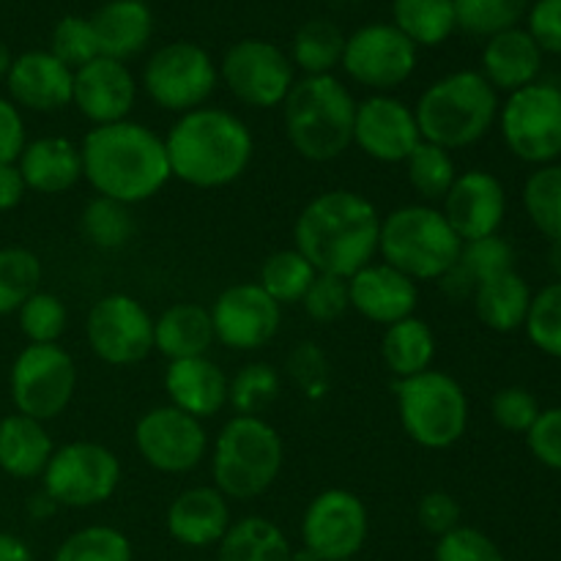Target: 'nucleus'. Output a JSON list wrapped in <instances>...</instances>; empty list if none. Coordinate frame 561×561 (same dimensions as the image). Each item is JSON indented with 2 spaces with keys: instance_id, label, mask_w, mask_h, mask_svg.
Wrapping results in <instances>:
<instances>
[{
  "instance_id": "37",
  "label": "nucleus",
  "mask_w": 561,
  "mask_h": 561,
  "mask_svg": "<svg viewBox=\"0 0 561 561\" xmlns=\"http://www.w3.org/2000/svg\"><path fill=\"white\" fill-rule=\"evenodd\" d=\"M318 272L312 263L301 255L299 250L288 247V250H277L263 261L261 272H257L255 283L277 301L279 307L301 305L305 294L310 290L312 279Z\"/></svg>"
},
{
  "instance_id": "55",
  "label": "nucleus",
  "mask_w": 561,
  "mask_h": 561,
  "mask_svg": "<svg viewBox=\"0 0 561 561\" xmlns=\"http://www.w3.org/2000/svg\"><path fill=\"white\" fill-rule=\"evenodd\" d=\"M27 142L22 110L9 96H0V164H14Z\"/></svg>"
},
{
  "instance_id": "62",
  "label": "nucleus",
  "mask_w": 561,
  "mask_h": 561,
  "mask_svg": "<svg viewBox=\"0 0 561 561\" xmlns=\"http://www.w3.org/2000/svg\"><path fill=\"white\" fill-rule=\"evenodd\" d=\"M290 561H321L316 557L312 551H307L305 546H301V551H294V557H290Z\"/></svg>"
},
{
  "instance_id": "2",
  "label": "nucleus",
  "mask_w": 561,
  "mask_h": 561,
  "mask_svg": "<svg viewBox=\"0 0 561 561\" xmlns=\"http://www.w3.org/2000/svg\"><path fill=\"white\" fill-rule=\"evenodd\" d=\"M381 214L354 190H327L307 201L294 222V250L318 274L348 279L378 257Z\"/></svg>"
},
{
  "instance_id": "21",
  "label": "nucleus",
  "mask_w": 561,
  "mask_h": 561,
  "mask_svg": "<svg viewBox=\"0 0 561 561\" xmlns=\"http://www.w3.org/2000/svg\"><path fill=\"white\" fill-rule=\"evenodd\" d=\"M460 241L496 236L507 217V190L491 170L471 168L458 173L447 197L438 203Z\"/></svg>"
},
{
  "instance_id": "24",
  "label": "nucleus",
  "mask_w": 561,
  "mask_h": 561,
  "mask_svg": "<svg viewBox=\"0 0 561 561\" xmlns=\"http://www.w3.org/2000/svg\"><path fill=\"white\" fill-rule=\"evenodd\" d=\"M233 524L230 502L214 485H192L168 507V531L186 548L219 546Z\"/></svg>"
},
{
  "instance_id": "15",
  "label": "nucleus",
  "mask_w": 561,
  "mask_h": 561,
  "mask_svg": "<svg viewBox=\"0 0 561 561\" xmlns=\"http://www.w3.org/2000/svg\"><path fill=\"white\" fill-rule=\"evenodd\" d=\"M85 340L104 365H140L153 351V316L135 296L107 294L88 310Z\"/></svg>"
},
{
  "instance_id": "31",
  "label": "nucleus",
  "mask_w": 561,
  "mask_h": 561,
  "mask_svg": "<svg viewBox=\"0 0 561 561\" xmlns=\"http://www.w3.org/2000/svg\"><path fill=\"white\" fill-rule=\"evenodd\" d=\"M531 296L535 294H531L529 283L513 268V272L499 274V277L477 285L471 305H474V312L482 327L499 334H510L524 329L531 307Z\"/></svg>"
},
{
  "instance_id": "22",
  "label": "nucleus",
  "mask_w": 561,
  "mask_h": 561,
  "mask_svg": "<svg viewBox=\"0 0 561 561\" xmlns=\"http://www.w3.org/2000/svg\"><path fill=\"white\" fill-rule=\"evenodd\" d=\"M5 91L20 110L49 115L71 104L75 71L60 64L49 49H27L11 60Z\"/></svg>"
},
{
  "instance_id": "26",
  "label": "nucleus",
  "mask_w": 561,
  "mask_h": 561,
  "mask_svg": "<svg viewBox=\"0 0 561 561\" xmlns=\"http://www.w3.org/2000/svg\"><path fill=\"white\" fill-rule=\"evenodd\" d=\"M27 192L38 195H64L82 181L80 142L60 135H44L27 140L16 159Z\"/></svg>"
},
{
  "instance_id": "43",
  "label": "nucleus",
  "mask_w": 561,
  "mask_h": 561,
  "mask_svg": "<svg viewBox=\"0 0 561 561\" xmlns=\"http://www.w3.org/2000/svg\"><path fill=\"white\" fill-rule=\"evenodd\" d=\"M53 561H131V542L115 526H82L60 542Z\"/></svg>"
},
{
  "instance_id": "9",
  "label": "nucleus",
  "mask_w": 561,
  "mask_h": 561,
  "mask_svg": "<svg viewBox=\"0 0 561 561\" xmlns=\"http://www.w3.org/2000/svg\"><path fill=\"white\" fill-rule=\"evenodd\" d=\"M219 85V66L195 42H170L153 49L142 64L140 88L159 110L184 115L206 107Z\"/></svg>"
},
{
  "instance_id": "20",
  "label": "nucleus",
  "mask_w": 561,
  "mask_h": 561,
  "mask_svg": "<svg viewBox=\"0 0 561 561\" xmlns=\"http://www.w3.org/2000/svg\"><path fill=\"white\" fill-rule=\"evenodd\" d=\"M140 82L131 69L113 58H93L91 64L75 71V91H71V107L91 126L118 124L129 121L135 113Z\"/></svg>"
},
{
  "instance_id": "1",
  "label": "nucleus",
  "mask_w": 561,
  "mask_h": 561,
  "mask_svg": "<svg viewBox=\"0 0 561 561\" xmlns=\"http://www.w3.org/2000/svg\"><path fill=\"white\" fill-rule=\"evenodd\" d=\"M80 157L88 186L129 208L157 197L173 179L164 137L131 118L91 126L80 142Z\"/></svg>"
},
{
  "instance_id": "10",
  "label": "nucleus",
  "mask_w": 561,
  "mask_h": 561,
  "mask_svg": "<svg viewBox=\"0 0 561 561\" xmlns=\"http://www.w3.org/2000/svg\"><path fill=\"white\" fill-rule=\"evenodd\" d=\"M496 126L515 159L535 168L553 164L561 157V91L537 80L507 93Z\"/></svg>"
},
{
  "instance_id": "48",
  "label": "nucleus",
  "mask_w": 561,
  "mask_h": 561,
  "mask_svg": "<svg viewBox=\"0 0 561 561\" xmlns=\"http://www.w3.org/2000/svg\"><path fill=\"white\" fill-rule=\"evenodd\" d=\"M436 561H507L502 548L474 526H455L436 542Z\"/></svg>"
},
{
  "instance_id": "58",
  "label": "nucleus",
  "mask_w": 561,
  "mask_h": 561,
  "mask_svg": "<svg viewBox=\"0 0 561 561\" xmlns=\"http://www.w3.org/2000/svg\"><path fill=\"white\" fill-rule=\"evenodd\" d=\"M0 561H33L31 548L16 535L0 531Z\"/></svg>"
},
{
  "instance_id": "40",
  "label": "nucleus",
  "mask_w": 561,
  "mask_h": 561,
  "mask_svg": "<svg viewBox=\"0 0 561 561\" xmlns=\"http://www.w3.org/2000/svg\"><path fill=\"white\" fill-rule=\"evenodd\" d=\"M283 376L268 362H247L228 378V405L239 416H261L279 398Z\"/></svg>"
},
{
  "instance_id": "7",
  "label": "nucleus",
  "mask_w": 561,
  "mask_h": 561,
  "mask_svg": "<svg viewBox=\"0 0 561 561\" xmlns=\"http://www.w3.org/2000/svg\"><path fill=\"white\" fill-rule=\"evenodd\" d=\"M460 247L442 208L431 203H405L381 217L378 257L416 285L438 283L458 263Z\"/></svg>"
},
{
  "instance_id": "41",
  "label": "nucleus",
  "mask_w": 561,
  "mask_h": 561,
  "mask_svg": "<svg viewBox=\"0 0 561 561\" xmlns=\"http://www.w3.org/2000/svg\"><path fill=\"white\" fill-rule=\"evenodd\" d=\"M44 268L36 252L25 247L0 250V316L20 310L36 290H42Z\"/></svg>"
},
{
  "instance_id": "59",
  "label": "nucleus",
  "mask_w": 561,
  "mask_h": 561,
  "mask_svg": "<svg viewBox=\"0 0 561 561\" xmlns=\"http://www.w3.org/2000/svg\"><path fill=\"white\" fill-rule=\"evenodd\" d=\"M58 510L60 507L53 502V496H47L44 491L33 493V496L27 499V515H31L33 520H49Z\"/></svg>"
},
{
  "instance_id": "61",
  "label": "nucleus",
  "mask_w": 561,
  "mask_h": 561,
  "mask_svg": "<svg viewBox=\"0 0 561 561\" xmlns=\"http://www.w3.org/2000/svg\"><path fill=\"white\" fill-rule=\"evenodd\" d=\"M548 263H551V272L557 274V279H561V241L551 244V252H548Z\"/></svg>"
},
{
  "instance_id": "52",
  "label": "nucleus",
  "mask_w": 561,
  "mask_h": 561,
  "mask_svg": "<svg viewBox=\"0 0 561 561\" xmlns=\"http://www.w3.org/2000/svg\"><path fill=\"white\" fill-rule=\"evenodd\" d=\"M526 444H529V453L535 455L537 463L561 471V405L540 411L531 431L526 433Z\"/></svg>"
},
{
  "instance_id": "36",
  "label": "nucleus",
  "mask_w": 561,
  "mask_h": 561,
  "mask_svg": "<svg viewBox=\"0 0 561 561\" xmlns=\"http://www.w3.org/2000/svg\"><path fill=\"white\" fill-rule=\"evenodd\" d=\"M403 168L411 190L420 195V203H431V206H438V203L447 197L455 179H458L455 153L442 146H433V142L427 140H422L420 146L414 148V153L405 159Z\"/></svg>"
},
{
  "instance_id": "11",
  "label": "nucleus",
  "mask_w": 561,
  "mask_h": 561,
  "mask_svg": "<svg viewBox=\"0 0 561 561\" xmlns=\"http://www.w3.org/2000/svg\"><path fill=\"white\" fill-rule=\"evenodd\" d=\"M80 383L75 356L60 343L31 345L16 354L9 373V392L16 414H25L47 425L71 405Z\"/></svg>"
},
{
  "instance_id": "56",
  "label": "nucleus",
  "mask_w": 561,
  "mask_h": 561,
  "mask_svg": "<svg viewBox=\"0 0 561 561\" xmlns=\"http://www.w3.org/2000/svg\"><path fill=\"white\" fill-rule=\"evenodd\" d=\"M27 195L25 179L14 164H0V211H11L20 206Z\"/></svg>"
},
{
  "instance_id": "28",
  "label": "nucleus",
  "mask_w": 561,
  "mask_h": 561,
  "mask_svg": "<svg viewBox=\"0 0 561 561\" xmlns=\"http://www.w3.org/2000/svg\"><path fill=\"white\" fill-rule=\"evenodd\" d=\"M88 20L96 31L99 53L121 64L137 58L153 36L151 9L137 0H107Z\"/></svg>"
},
{
  "instance_id": "44",
  "label": "nucleus",
  "mask_w": 561,
  "mask_h": 561,
  "mask_svg": "<svg viewBox=\"0 0 561 561\" xmlns=\"http://www.w3.org/2000/svg\"><path fill=\"white\" fill-rule=\"evenodd\" d=\"M16 321H20V332L31 345H53L60 343L66 334V323H69V312L66 305L49 290H36L25 305L16 310Z\"/></svg>"
},
{
  "instance_id": "14",
  "label": "nucleus",
  "mask_w": 561,
  "mask_h": 561,
  "mask_svg": "<svg viewBox=\"0 0 561 561\" xmlns=\"http://www.w3.org/2000/svg\"><path fill=\"white\" fill-rule=\"evenodd\" d=\"M416 64L420 49L392 22H370L345 36L340 69L370 93H392L411 80Z\"/></svg>"
},
{
  "instance_id": "42",
  "label": "nucleus",
  "mask_w": 561,
  "mask_h": 561,
  "mask_svg": "<svg viewBox=\"0 0 561 561\" xmlns=\"http://www.w3.org/2000/svg\"><path fill=\"white\" fill-rule=\"evenodd\" d=\"M458 31L477 38H491L496 33L518 27L529 11V0H453Z\"/></svg>"
},
{
  "instance_id": "53",
  "label": "nucleus",
  "mask_w": 561,
  "mask_h": 561,
  "mask_svg": "<svg viewBox=\"0 0 561 561\" xmlns=\"http://www.w3.org/2000/svg\"><path fill=\"white\" fill-rule=\"evenodd\" d=\"M416 520L433 537H444L460 526V504L447 491H427L416 504Z\"/></svg>"
},
{
  "instance_id": "57",
  "label": "nucleus",
  "mask_w": 561,
  "mask_h": 561,
  "mask_svg": "<svg viewBox=\"0 0 561 561\" xmlns=\"http://www.w3.org/2000/svg\"><path fill=\"white\" fill-rule=\"evenodd\" d=\"M438 288H442V294L447 296V299H453V301H466V299H469L471 301L477 283L469 277V274L463 272V268L458 266V263H455V266L449 268V272L444 274L442 279H438Z\"/></svg>"
},
{
  "instance_id": "49",
  "label": "nucleus",
  "mask_w": 561,
  "mask_h": 561,
  "mask_svg": "<svg viewBox=\"0 0 561 561\" xmlns=\"http://www.w3.org/2000/svg\"><path fill=\"white\" fill-rule=\"evenodd\" d=\"M540 403L526 387H504L491 398V416L502 431L507 433H526L540 416Z\"/></svg>"
},
{
  "instance_id": "63",
  "label": "nucleus",
  "mask_w": 561,
  "mask_h": 561,
  "mask_svg": "<svg viewBox=\"0 0 561 561\" xmlns=\"http://www.w3.org/2000/svg\"><path fill=\"white\" fill-rule=\"evenodd\" d=\"M557 88L561 91V75H559V82H557Z\"/></svg>"
},
{
  "instance_id": "17",
  "label": "nucleus",
  "mask_w": 561,
  "mask_h": 561,
  "mask_svg": "<svg viewBox=\"0 0 561 561\" xmlns=\"http://www.w3.org/2000/svg\"><path fill=\"white\" fill-rule=\"evenodd\" d=\"M370 515L365 502L345 488H327L301 515V546L321 561H351L365 548Z\"/></svg>"
},
{
  "instance_id": "38",
  "label": "nucleus",
  "mask_w": 561,
  "mask_h": 561,
  "mask_svg": "<svg viewBox=\"0 0 561 561\" xmlns=\"http://www.w3.org/2000/svg\"><path fill=\"white\" fill-rule=\"evenodd\" d=\"M520 201H524L529 222L551 244L561 241V164H542L535 173H529Z\"/></svg>"
},
{
  "instance_id": "50",
  "label": "nucleus",
  "mask_w": 561,
  "mask_h": 561,
  "mask_svg": "<svg viewBox=\"0 0 561 561\" xmlns=\"http://www.w3.org/2000/svg\"><path fill=\"white\" fill-rule=\"evenodd\" d=\"M307 316L318 323H334L351 310L348 305V279L332 277V274H318L312 279L310 290L301 299Z\"/></svg>"
},
{
  "instance_id": "16",
  "label": "nucleus",
  "mask_w": 561,
  "mask_h": 561,
  "mask_svg": "<svg viewBox=\"0 0 561 561\" xmlns=\"http://www.w3.org/2000/svg\"><path fill=\"white\" fill-rule=\"evenodd\" d=\"M135 449L159 474H190L211 453L206 425L164 403L146 411L135 425Z\"/></svg>"
},
{
  "instance_id": "25",
  "label": "nucleus",
  "mask_w": 561,
  "mask_h": 561,
  "mask_svg": "<svg viewBox=\"0 0 561 561\" xmlns=\"http://www.w3.org/2000/svg\"><path fill=\"white\" fill-rule=\"evenodd\" d=\"M228 373L211 356L168 362L164 392L168 403L184 414L206 422L228 405Z\"/></svg>"
},
{
  "instance_id": "54",
  "label": "nucleus",
  "mask_w": 561,
  "mask_h": 561,
  "mask_svg": "<svg viewBox=\"0 0 561 561\" xmlns=\"http://www.w3.org/2000/svg\"><path fill=\"white\" fill-rule=\"evenodd\" d=\"M529 36L542 55H561V0H537L529 11Z\"/></svg>"
},
{
  "instance_id": "33",
  "label": "nucleus",
  "mask_w": 561,
  "mask_h": 561,
  "mask_svg": "<svg viewBox=\"0 0 561 561\" xmlns=\"http://www.w3.org/2000/svg\"><path fill=\"white\" fill-rule=\"evenodd\" d=\"M294 548L274 520L247 515L230 524L219 540L217 561H290Z\"/></svg>"
},
{
  "instance_id": "32",
  "label": "nucleus",
  "mask_w": 561,
  "mask_h": 561,
  "mask_svg": "<svg viewBox=\"0 0 561 561\" xmlns=\"http://www.w3.org/2000/svg\"><path fill=\"white\" fill-rule=\"evenodd\" d=\"M381 359L394 381L420 376V373L431 370L433 359H436V334L420 316L403 318L383 329Z\"/></svg>"
},
{
  "instance_id": "60",
  "label": "nucleus",
  "mask_w": 561,
  "mask_h": 561,
  "mask_svg": "<svg viewBox=\"0 0 561 561\" xmlns=\"http://www.w3.org/2000/svg\"><path fill=\"white\" fill-rule=\"evenodd\" d=\"M11 60H14V55H11V49L0 42V82H5V75H9L11 69Z\"/></svg>"
},
{
  "instance_id": "30",
  "label": "nucleus",
  "mask_w": 561,
  "mask_h": 561,
  "mask_svg": "<svg viewBox=\"0 0 561 561\" xmlns=\"http://www.w3.org/2000/svg\"><path fill=\"white\" fill-rule=\"evenodd\" d=\"M55 453L47 425L25 414L0 420V471L14 480H42Z\"/></svg>"
},
{
  "instance_id": "13",
  "label": "nucleus",
  "mask_w": 561,
  "mask_h": 561,
  "mask_svg": "<svg viewBox=\"0 0 561 561\" xmlns=\"http://www.w3.org/2000/svg\"><path fill=\"white\" fill-rule=\"evenodd\" d=\"M219 82L230 96L252 110L283 107L299 80L288 53L266 38H241L219 60Z\"/></svg>"
},
{
  "instance_id": "5",
  "label": "nucleus",
  "mask_w": 561,
  "mask_h": 561,
  "mask_svg": "<svg viewBox=\"0 0 561 561\" xmlns=\"http://www.w3.org/2000/svg\"><path fill=\"white\" fill-rule=\"evenodd\" d=\"M499 93L477 69L449 71L420 93L414 104L422 140L447 151L477 146L499 121Z\"/></svg>"
},
{
  "instance_id": "45",
  "label": "nucleus",
  "mask_w": 561,
  "mask_h": 561,
  "mask_svg": "<svg viewBox=\"0 0 561 561\" xmlns=\"http://www.w3.org/2000/svg\"><path fill=\"white\" fill-rule=\"evenodd\" d=\"M524 329L535 348L561 359V279H553L531 296Z\"/></svg>"
},
{
  "instance_id": "29",
  "label": "nucleus",
  "mask_w": 561,
  "mask_h": 561,
  "mask_svg": "<svg viewBox=\"0 0 561 561\" xmlns=\"http://www.w3.org/2000/svg\"><path fill=\"white\" fill-rule=\"evenodd\" d=\"M217 337L208 307L195 301H179L153 318V351L168 362L208 356Z\"/></svg>"
},
{
  "instance_id": "18",
  "label": "nucleus",
  "mask_w": 561,
  "mask_h": 561,
  "mask_svg": "<svg viewBox=\"0 0 561 561\" xmlns=\"http://www.w3.org/2000/svg\"><path fill=\"white\" fill-rule=\"evenodd\" d=\"M208 312L217 343L239 354L268 345L283 327V307L257 283L230 285L214 299Z\"/></svg>"
},
{
  "instance_id": "51",
  "label": "nucleus",
  "mask_w": 561,
  "mask_h": 561,
  "mask_svg": "<svg viewBox=\"0 0 561 561\" xmlns=\"http://www.w3.org/2000/svg\"><path fill=\"white\" fill-rule=\"evenodd\" d=\"M288 376L305 389L310 398H321L329 387V362L321 354L316 343H299L294 345L288 356V365H285Z\"/></svg>"
},
{
  "instance_id": "12",
  "label": "nucleus",
  "mask_w": 561,
  "mask_h": 561,
  "mask_svg": "<svg viewBox=\"0 0 561 561\" xmlns=\"http://www.w3.org/2000/svg\"><path fill=\"white\" fill-rule=\"evenodd\" d=\"M121 458L99 442H69L55 447L42 474V491L58 507L91 510L110 502L121 485Z\"/></svg>"
},
{
  "instance_id": "6",
  "label": "nucleus",
  "mask_w": 561,
  "mask_h": 561,
  "mask_svg": "<svg viewBox=\"0 0 561 561\" xmlns=\"http://www.w3.org/2000/svg\"><path fill=\"white\" fill-rule=\"evenodd\" d=\"M211 485L228 502H252L263 496L285 463L283 436L263 416L233 414L214 438Z\"/></svg>"
},
{
  "instance_id": "47",
  "label": "nucleus",
  "mask_w": 561,
  "mask_h": 561,
  "mask_svg": "<svg viewBox=\"0 0 561 561\" xmlns=\"http://www.w3.org/2000/svg\"><path fill=\"white\" fill-rule=\"evenodd\" d=\"M458 266L474 279L477 285L485 283V279L499 277V274H507L515 268V250L507 239L502 236H485V239L463 241L460 247Z\"/></svg>"
},
{
  "instance_id": "46",
  "label": "nucleus",
  "mask_w": 561,
  "mask_h": 561,
  "mask_svg": "<svg viewBox=\"0 0 561 561\" xmlns=\"http://www.w3.org/2000/svg\"><path fill=\"white\" fill-rule=\"evenodd\" d=\"M49 53H53L60 64L69 66L71 71H77L80 66L99 58L102 53H99L96 31H93L91 20L75 14L58 20V25L53 27V36H49Z\"/></svg>"
},
{
  "instance_id": "35",
  "label": "nucleus",
  "mask_w": 561,
  "mask_h": 561,
  "mask_svg": "<svg viewBox=\"0 0 561 561\" xmlns=\"http://www.w3.org/2000/svg\"><path fill=\"white\" fill-rule=\"evenodd\" d=\"M392 25L420 47H442L458 31L453 0H394Z\"/></svg>"
},
{
  "instance_id": "27",
  "label": "nucleus",
  "mask_w": 561,
  "mask_h": 561,
  "mask_svg": "<svg viewBox=\"0 0 561 561\" xmlns=\"http://www.w3.org/2000/svg\"><path fill=\"white\" fill-rule=\"evenodd\" d=\"M540 71L542 49L537 47L526 27H510L485 38L480 75L491 82L496 93L520 91L540 80Z\"/></svg>"
},
{
  "instance_id": "19",
  "label": "nucleus",
  "mask_w": 561,
  "mask_h": 561,
  "mask_svg": "<svg viewBox=\"0 0 561 561\" xmlns=\"http://www.w3.org/2000/svg\"><path fill=\"white\" fill-rule=\"evenodd\" d=\"M422 142L411 104L394 93H367L356 102L354 146L381 164H403Z\"/></svg>"
},
{
  "instance_id": "34",
  "label": "nucleus",
  "mask_w": 561,
  "mask_h": 561,
  "mask_svg": "<svg viewBox=\"0 0 561 561\" xmlns=\"http://www.w3.org/2000/svg\"><path fill=\"white\" fill-rule=\"evenodd\" d=\"M343 49L345 33L340 31L337 22L318 16V20L305 22L294 33L288 58L294 64L296 75L301 71V77H321L334 75V69H340Z\"/></svg>"
},
{
  "instance_id": "23",
  "label": "nucleus",
  "mask_w": 561,
  "mask_h": 561,
  "mask_svg": "<svg viewBox=\"0 0 561 561\" xmlns=\"http://www.w3.org/2000/svg\"><path fill=\"white\" fill-rule=\"evenodd\" d=\"M348 305L356 316L387 329L416 316L420 285L389 263L373 261L348 277Z\"/></svg>"
},
{
  "instance_id": "3",
  "label": "nucleus",
  "mask_w": 561,
  "mask_h": 561,
  "mask_svg": "<svg viewBox=\"0 0 561 561\" xmlns=\"http://www.w3.org/2000/svg\"><path fill=\"white\" fill-rule=\"evenodd\" d=\"M164 151L175 181L195 190H222L250 170L255 135L236 113L206 104L173 121Z\"/></svg>"
},
{
  "instance_id": "39",
  "label": "nucleus",
  "mask_w": 561,
  "mask_h": 561,
  "mask_svg": "<svg viewBox=\"0 0 561 561\" xmlns=\"http://www.w3.org/2000/svg\"><path fill=\"white\" fill-rule=\"evenodd\" d=\"M80 228L88 244L104 252H115L135 239V214L124 203L96 195L82 208Z\"/></svg>"
},
{
  "instance_id": "8",
  "label": "nucleus",
  "mask_w": 561,
  "mask_h": 561,
  "mask_svg": "<svg viewBox=\"0 0 561 561\" xmlns=\"http://www.w3.org/2000/svg\"><path fill=\"white\" fill-rule=\"evenodd\" d=\"M398 420L405 436L422 449H449L469 431V394L463 383L444 370L394 381Z\"/></svg>"
},
{
  "instance_id": "4",
  "label": "nucleus",
  "mask_w": 561,
  "mask_h": 561,
  "mask_svg": "<svg viewBox=\"0 0 561 561\" xmlns=\"http://www.w3.org/2000/svg\"><path fill=\"white\" fill-rule=\"evenodd\" d=\"M279 110L290 148L307 162H334L354 146L356 99L340 77H299Z\"/></svg>"
},
{
  "instance_id": "64",
  "label": "nucleus",
  "mask_w": 561,
  "mask_h": 561,
  "mask_svg": "<svg viewBox=\"0 0 561 561\" xmlns=\"http://www.w3.org/2000/svg\"><path fill=\"white\" fill-rule=\"evenodd\" d=\"M137 3H151V0H137Z\"/></svg>"
}]
</instances>
